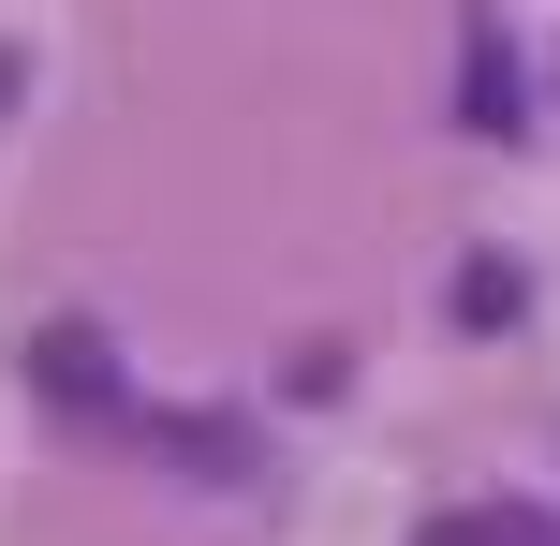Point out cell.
Instances as JSON below:
<instances>
[{
    "mask_svg": "<svg viewBox=\"0 0 560 546\" xmlns=\"http://www.w3.org/2000/svg\"><path fill=\"white\" fill-rule=\"evenodd\" d=\"M428 546H560L546 502H457V518H428Z\"/></svg>",
    "mask_w": 560,
    "mask_h": 546,
    "instance_id": "6da1fadb",
    "label": "cell"
},
{
    "mask_svg": "<svg viewBox=\"0 0 560 546\" xmlns=\"http://www.w3.org/2000/svg\"><path fill=\"white\" fill-rule=\"evenodd\" d=\"M45 384L89 399V414H118V355H104V340H45Z\"/></svg>",
    "mask_w": 560,
    "mask_h": 546,
    "instance_id": "7a4b0ae2",
    "label": "cell"
}]
</instances>
